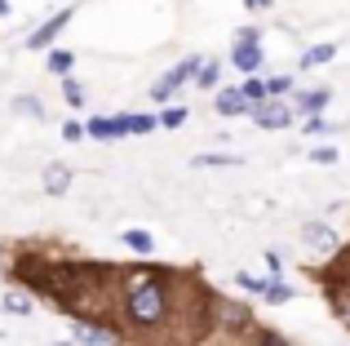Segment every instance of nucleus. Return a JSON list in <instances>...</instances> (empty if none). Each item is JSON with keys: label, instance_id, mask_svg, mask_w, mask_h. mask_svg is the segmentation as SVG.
<instances>
[{"label": "nucleus", "instance_id": "1", "mask_svg": "<svg viewBox=\"0 0 350 346\" xmlns=\"http://www.w3.org/2000/svg\"><path fill=\"white\" fill-rule=\"evenodd\" d=\"M124 311H129V320L142 324V329L160 324L164 311H169V289H164V280L160 276H137L124 293Z\"/></svg>", "mask_w": 350, "mask_h": 346}, {"label": "nucleus", "instance_id": "2", "mask_svg": "<svg viewBox=\"0 0 350 346\" xmlns=\"http://www.w3.org/2000/svg\"><path fill=\"white\" fill-rule=\"evenodd\" d=\"M239 289H248V293H262L266 302H288L293 297V284H284V280H257V276H239Z\"/></svg>", "mask_w": 350, "mask_h": 346}, {"label": "nucleus", "instance_id": "3", "mask_svg": "<svg viewBox=\"0 0 350 346\" xmlns=\"http://www.w3.org/2000/svg\"><path fill=\"white\" fill-rule=\"evenodd\" d=\"M253 120L262 124V129H288L293 124V107L288 103H262V107H253Z\"/></svg>", "mask_w": 350, "mask_h": 346}, {"label": "nucleus", "instance_id": "4", "mask_svg": "<svg viewBox=\"0 0 350 346\" xmlns=\"http://www.w3.org/2000/svg\"><path fill=\"white\" fill-rule=\"evenodd\" d=\"M191 76H200V62H196V58H187L182 67H173L169 76H164L160 85L151 89V98H169V94H178V89H182V80H191Z\"/></svg>", "mask_w": 350, "mask_h": 346}, {"label": "nucleus", "instance_id": "5", "mask_svg": "<svg viewBox=\"0 0 350 346\" xmlns=\"http://www.w3.org/2000/svg\"><path fill=\"white\" fill-rule=\"evenodd\" d=\"M67 23H71V9H62V14H53L44 27H36V31H31V40H27V44H31V49H44V44H53V36H58Z\"/></svg>", "mask_w": 350, "mask_h": 346}, {"label": "nucleus", "instance_id": "6", "mask_svg": "<svg viewBox=\"0 0 350 346\" xmlns=\"http://www.w3.org/2000/svg\"><path fill=\"white\" fill-rule=\"evenodd\" d=\"M217 111H222V116H239V111H248L244 89H222V94H217Z\"/></svg>", "mask_w": 350, "mask_h": 346}, {"label": "nucleus", "instance_id": "7", "mask_svg": "<svg viewBox=\"0 0 350 346\" xmlns=\"http://www.w3.org/2000/svg\"><path fill=\"white\" fill-rule=\"evenodd\" d=\"M89 133H94V138H124V133H129V116H120V120H94V124H89Z\"/></svg>", "mask_w": 350, "mask_h": 346}, {"label": "nucleus", "instance_id": "8", "mask_svg": "<svg viewBox=\"0 0 350 346\" xmlns=\"http://www.w3.org/2000/svg\"><path fill=\"white\" fill-rule=\"evenodd\" d=\"M76 342L85 346H111V329H98V324H76Z\"/></svg>", "mask_w": 350, "mask_h": 346}, {"label": "nucleus", "instance_id": "9", "mask_svg": "<svg viewBox=\"0 0 350 346\" xmlns=\"http://www.w3.org/2000/svg\"><path fill=\"white\" fill-rule=\"evenodd\" d=\"M235 67L244 71V76H253V71L262 67V49H257V44H239L235 49Z\"/></svg>", "mask_w": 350, "mask_h": 346}, {"label": "nucleus", "instance_id": "10", "mask_svg": "<svg viewBox=\"0 0 350 346\" xmlns=\"http://www.w3.org/2000/svg\"><path fill=\"white\" fill-rule=\"evenodd\" d=\"M306 244H310V249H333V244H337V235L328 231V226L310 222V226H306Z\"/></svg>", "mask_w": 350, "mask_h": 346}, {"label": "nucleus", "instance_id": "11", "mask_svg": "<svg viewBox=\"0 0 350 346\" xmlns=\"http://www.w3.org/2000/svg\"><path fill=\"white\" fill-rule=\"evenodd\" d=\"M67 182H71V173L62 169V165H53L49 173H44V187H49V196H62V191H67Z\"/></svg>", "mask_w": 350, "mask_h": 346}, {"label": "nucleus", "instance_id": "12", "mask_svg": "<svg viewBox=\"0 0 350 346\" xmlns=\"http://www.w3.org/2000/svg\"><path fill=\"white\" fill-rule=\"evenodd\" d=\"M337 53V44H315V49L306 53V58H301V67H319V62H328Z\"/></svg>", "mask_w": 350, "mask_h": 346}, {"label": "nucleus", "instance_id": "13", "mask_svg": "<svg viewBox=\"0 0 350 346\" xmlns=\"http://www.w3.org/2000/svg\"><path fill=\"white\" fill-rule=\"evenodd\" d=\"M301 111H319V107H328V89H315V94H301L297 98Z\"/></svg>", "mask_w": 350, "mask_h": 346}, {"label": "nucleus", "instance_id": "14", "mask_svg": "<svg viewBox=\"0 0 350 346\" xmlns=\"http://www.w3.org/2000/svg\"><path fill=\"white\" fill-rule=\"evenodd\" d=\"M14 111H23V116H44V103H40V98H31V94H23V98H14Z\"/></svg>", "mask_w": 350, "mask_h": 346}, {"label": "nucleus", "instance_id": "15", "mask_svg": "<svg viewBox=\"0 0 350 346\" xmlns=\"http://www.w3.org/2000/svg\"><path fill=\"white\" fill-rule=\"evenodd\" d=\"M124 244H129L133 253H151V249H155V240H151L146 231H129V235H124Z\"/></svg>", "mask_w": 350, "mask_h": 346}, {"label": "nucleus", "instance_id": "16", "mask_svg": "<svg viewBox=\"0 0 350 346\" xmlns=\"http://www.w3.org/2000/svg\"><path fill=\"white\" fill-rule=\"evenodd\" d=\"M266 94H271V85H262V80H244V98H248L253 107H262Z\"/></svg>", "mask_w": 350, "mask_h": 346}, {"label": "nucleus", "instance_id": "17", "mask_svg": "<svg viewBox=\"0 0 350 346\" xmlns=\"http://www.w3.org/2000/svg\"><path fill=\"white\" fill-rule=\"evenodd\" d=\"M217 76H222V67H217V62H204V67H200V80H196V85L213 89V85H217Z\"/></svg>", "mask_w": 350, "mask_h": 346}, {"label": "nucleus", "instance_id": "18", "mask_svg": "<svg viewBox=\"0 0 350 346\" xmlns=\"http://www.w3.org/2000/svg\"><path fill=\"white\" fill-rule=\"evenodd\" d=\"M155 124H160L155 116H129V133H151Z\"/></svg>", "mask_w": 350, "mask_h": 346}, {"label": "nucleus", "instance_id": "19", "mask_svg": "<svg viewBox=\"0 0 350 346\" xmlns=\"http://www.w3.org/2000/svg\"><path fill=\"white\" fill-rule=\"evenodd\" d=\"M62 98H67L71 107H80V103H85V89H80L76 80H62Z\"/></svg>", "mask_w": 350, "mask_h": 346}, {"label": "nucleus", "instance_id": "20", "mask_svg": "<svg viewBox=\"0 0 350 346\" xmlns=\"http://www.w3.org/2000/svg\"><path fill=\"white\" fill-rule=\"evenodd\" d=\"M182 120H187V107H169V111L160 116V124H164V129H178Z\"/></svg>", "mask_w": 350, "mask_h": 346}, {"label": "nucleus", "instance_id": "21", "mask_svg": "<svg viewBox=\"0 0 350 346\" xmlns=\"http://www.w3.org/2000/svg\"><path fill=\"white\" fill-rule=\"evenodd\" d=\"M5 311H14V315H27V311H31V302H27L23 293H9V297H5Z\"/></svg>", "mask_w": 350, "mask_h": 346}, {"label": "nucleus", "instance_id": "22", "mask_svg": "<svg viewBox=\"0 0 350 346\" xmlns=\"http://www.w3.org/2000/svg\"><path fill=\"white\" fill-rule=\"evenodd\" d=\"M49 71H58V76H62V71H71V53H67V49L53 53V58H49Z\"/></svg>", "mask_w": 350, "mask_h": 346}, {"label": "nucleus", "instance_id": "23", "mask_svg": "<svg viewBox=\"0 0 350 346\" xmlns=\"http://www.w3.org/2000/svg\"><path fill=\"white\" fill-rule=\"evenodd\" d=\"M310 160H315V165H333L337 151H333V147H319V151H310Z\"/></svg>", "mask_w": 350, "mask_h": 346}, {"label": "nucleus", "instance_id": "24", "mask_svg": "<svg viewBox=\"0 0 350 346\" xmlns=\"http://www.w3.org/2000/svg\"><path fill=\"white\" fill-rule=\"evenodd\" d=\"M288 89H293V80H288V76H271V94H275V98L288 94Z\"/></svg>", "mask_w": 350, "mask_h": 346}, {"label": "nucleus", "instance_id": "25", "mask_svg": "<svg viewBox=\"0 0 350 346\" xmlns=\"http://www.w3.org/2000/svg\"><path fill=\"white\" fill-rule=\"evenodd\" d=\"M196 165H200V169H204V165H235V156H200Z\"/></svg>", "mask_w": 350, "mask_h": 346}, {"label": "nucleus", "instance_id": "26", "mask_svg": "<svg viewBox=\"0 0 350 346\" xmlns=\"http://www.w3.org/2000/svg\"><path fill=\"white\" fill-rule=\"evenodd\" d=\"M257 346H288L280 333H257Z\"/></svg>", "mask_w": 350, "mask_h": 346}, {"label": "nucleus", "instance_id": "27", "mask_svg": "<svg viewBox=\"0 0 350 346\" xmlns=\"http://www.w3.org/2000/svg\"><path fill=\"white\" fill-rule=\"evenodd\" d=\"M80 133H85V129H80L76 120H71V124H62V138H67V142H80Z\"/></svg>", "mask_w": 350, "mask_h": 346}, {"label": "nucleus", "instance_id": "28", "mask_svg": "<svg viewBox=\"0 0 350 346\" xmlns=\"http://www.w3.org/2000/svg\"><path fill=\"white\" fill-rule=\"evenodd\" d=\"M244 5H248V9H266V5H271V0H244Z\"/></svg>", "mask_w": 350, "mask_h": 346}, {"label": "nucleus", "instance_id": "29", "mask_svg": "<svg viewBox=\"0 0 350 346\" xmlns=\"http://www.w3.org/2000/svg\"><path fill=\"white\" fill-rule=\"evenodd\" d=\"M5 9H9V0H0V18H5Z\"/></svg>", "mask_w": 350, "mask_h": 346}]
</instances>
